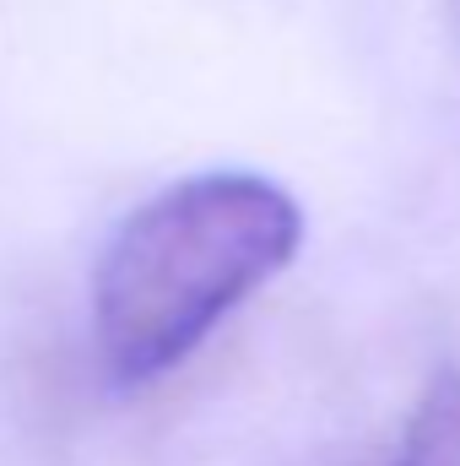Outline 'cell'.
<instances>
[{
    "mask_svg": "<svg viewBox=\"0 0 460 466\" xmlns=\"http://www.w3.org/2000/svg\"><path fill=\"white\" fill-rule=\"evenodd\" d=\"M304 244L298 201L238 168L190 174L141 201L93 271V348L115 390H141L293 266Z\"/></svg>",
    "mask_w": 460,
    "mask_h": 466,
    "instance_id": "cell-1",
    "label": "cell"
},
{
    "mask_svg": "<svg viewBox=\"0 0 460 466\" xmlns=\"http://www.w3.org/2000/svg\"><path fill=\"white\" fill-rule=\"evenodd\" d=\"M385 466H460V374L455 369H439L423 385V396H417V407H412V418H406V429L395 440V456Z\"/></svg>",
    "mask_w": 460,
    "mask_h": 466,
    "instance_id": "cell-2",
    "label": "cell"
}]
</instances>
